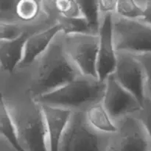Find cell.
Segmentation results:
<instances>
[{
	"instance_id": "obj_13",
	"label": "cell",
	"mask_w": 151,
	"mask_h": 151,
	"mask_svg": "<svg viewBox=\"0 0 151 151\" xmlns=\"http://www.w3.org/2000/svg\"><path fill=\"white\" fill-rule=\"evenodd\" d=\"M60 31H62L61 27L58 22L54 26L31 35L27 41L22 60L16 69L24 67L32 63L47 50Z\"/></svg>"
},
{
	"instance_id": "obj_17",
	"label": "cell",
	"mask_w": 151,
	"mask_h": 151,
	"mask_svg": "<svg viewBox=\"0 0 151 151\" xmlns=\"http://www.w3.org/2000/svg\"><path fill=\"white\" fill-rule=\"evenodd\" d=\"M83 17L88 22L94 33L98 35L100 27V16L98 0H77Z\"/></svg>"
},
{
	"instance_id": "obj_20",
	"label": "cell",
	"mask_w": 151,
	"mask_h": 151,
	"mask_svg": "<svg viewBox=\"0 0 151 151\" xmlns=\"http://www.w3.org/2000/svg\"><path fill=\"white\" fill-rule=\"evenodd\" d=\"M19 0H0V23L17 22L16 5Z\"/></svg>"
},
{
	"instance_id": "obj_18",
	"label": "cell",
	"mask_w": 151,
	"mask_h": 151,
	"mask_svg": "<svg viewBox=\"0 0 151 151\" xmlns=\"http://www.w3.org/2000/svg\"><path fill=\"white\" fill-rule=\"evenodd\" d=\"M142 0H118L115 14L128 19L141 20L143 16Z\"/></svg>"
},
{
	"instance_id": "obj_14",
	"label": "cell",
	"mask_w": 151,
	"mask_h": 151,
	"mask_svg": "<svg viewBox=\"0 0 151 151\" xmlns=\"http://www.w3.org/2000/svg\"><path fill=\"white\" fill-rule=\"evenodd\" d=\"M90 125L100 132L111 134L116 131V125L103 106V101L93 105L85 112Z\"/></svg>"
},
{
	"instance_id": "obj_22",
	"label": "cell",
	"mask_w": 151,
	"mask_h": 151,
	"mask_svg": "<svg viewBox=\"0 0 151 151\" xmlns=\"http://www.w3.org/2000/svg\"><path fill=\"white\" fill-rule=\"evenodd\" d=\"M144 127L151 140V98L145 96L142 104V109L135 114Z\"/></svg>"
},
{
	"instance_id": "obj_8",
	"label": "cell",
	"mask_w": 151,
	"mask_h": 151,
	"mask_svg": "<svg viewBox=\"0 0 151 151\" xmlns=\"http://www.w3.org/2000/svg\"><path fill=\"white\" fill-rule=\"evenodd\" d=\"M116 69L112 74L115 80L137 97L141 105L145 98V78L142 65L137 57L126 52H116Z\"/></svg>"
},
{
	"instance_id": "obj_7",
	"label": "cell",
	"mask_w": 151,
	"mask_h": 151,
	"mask_svg": "<svg viewBox=\"0 0 151 151\" xmlns=\"http://www.w3.org/2000/svg\"><path fill=\"white\" fill-rule=\"evenodd\" d=\"M116 131L110 135L107 151H151V140L136 115L116 122Z\"/></svg>"
},
{
	"instance_id": "obj_1",
	"label": "cell",
	"mask_w": 151,
	"mask_h": 151,
	"mask_svg": "<svg viewBox=\"0 0 151 151\" xmlns=\"http://www.w3.org/2000/svg\"><path fill=\"white\" fill-rule=\"evenodd\" d=\"M0 91L24 151H50L42 105L12 74L0 72Z\"/></svg>"
},
{
	"instance_id": "obj_9",
	"label": "cell",
	"mask_w": 151,
	"mask_h": 151,
	"mask_svg": "<svg viewBox=\"0 0 151 151\" xmlns=\"http://www.w3.org/2000/svg\"><path fill=\"white\" fill-rule=\"evenodd\" d=\"M103 103L115 123L125 116L137 114L142 109L137 97L122 87L112 75L106 81Z\"/></svg>"
},
{
	"instance_id": "obj_23",
	"label": "cell",
	"mask_w": 151,
	"mask_h": 151,
	"mask_svg": "<svg viewBox=\"0 0 151 151\" xmlns=\"http://www.w3.org/2000/svg\"><path fill=\"white\" fill-rule=\"evenodd\" d=\"M144 69L145 78V94L151 98V54L136 55Z\"/></svg>"
},
{
	"instance_id": "obj_16",
	"label": "cell",
	"mask_w": 151,
	"mask_h": 151,
	"mask_svg": "<svg viewBox=\"0 0 151 151\" xmlns=\"http://www.w3.org/2000/svg\"><path fill=\"white\" fill-rule=\"evenodd\" d=\"M58 22L60 25L62 32L65 35H73V34H93L94 33L92 28L83 17L67 19L58 16Z\"/></svg>"
},
{
	"instance_id": "obj_21",
	"label": "cell",
	"mask_w": 151,
	"mask_h": 151,
	"mask_svg": "<svg viewBox=\"0 0 151 151\" xmlns=\"http://www.w3.org/2000/svg\"><path fill=\"white\" fill-rule=\"evenodd\" d=\"M24 29L21 25L11 23H0V41H11L24 34Z\"/></svg>"
},
{
	"instance_id": "obj_19",
	"label": "cell",
	"mask_w": 151,
	"mask_h": 151,
	"mask_svg": "<svg viewBox=\"0 0 151 151\" xmlns=\"http://www.w3.org/2000/svg\"><path fill=\"white\" fill-rule=\"evenodd\" d=\"M54 5L59 16L62 17L73 19L83 16L77 0H54Z\"/></svg>"
},
{
	"instance_id": "obj_10",
	"label": "cell",
	"mask_w": 151,
	"mask_h": 151,
	"mask_svg": "<svg viewBox=\"0 0 151 151\" xmlns=\"http://www.w3.org/2000/svg\"><path fill=\"white\" fill-rule=\"evenodd\" d=\"M113 15L110 13L103 16L100 22L97 71L98 79L101 81H106L114 72L117 61L114 42Z\"/></svg>"
},
{
	"instance_id": "obj_6",
	"label": "cell",
	"mask_w": 151,
	"mask_h": 151,
	"mask_svg": "<svg viewBox=\"0 0 151 151\" xmlns=\"http://www.w3.org/2000/svg\"><path fill=\"white\" fill-rule=\"evenodd\" d=\"M99 42V35L64 34L66 52L83 76L98 79L97 66Z\"/></svg>"
},
{
	"instance_id": "obj_4",
	"label": "cell",
	"mask_w": 151,
	"mask_h": 151,
	"mask_svg": "<svg viewBox=\"0 0 151 151\" xmlns=\"http://www.w3.org/2000/svg\"><path fill=\"white\" fill-rule=\"evenodd\" d=\"M110 135L93 128L85 112H72L58 151H107Z\"/></svg>"
},
{
	"instance_id": "obj_3",
	"label": "cell",
	"mask_w": 151,
	"mask_h": 151,
	"mask_svg": "<svg viewBox=\"0 0 151 151\" xmlns=\"http://www.w3.org/2000/svg\"><path fill=\"white\" fill-rule=\"evenodd\" d=\"M105 91L106 81L82 75L37 100L41 105L72 112H86L93 105L103 101Z\"/></svg>"
},
{
	"instance_id": "obj_15",
	"label": "cell",
	"mask_w": 151,
	"mask_h": 151,
	"mask_svg": "<svg viewBox=\"0 0 151 151\" xmlns=\"http://www.w3.org/2000/svg\"><path fill=\"white\" fill-rule=\"evenodd\" d=\"M0 137L18 151H24L19 143L16 128L5 105L0 100Z\"/></svg>"
},
{
	"instance_id": "obj_12",
	"label": "cell",
	"mask_w": 151,
	"mask_h": 151,
	"mask_svg": "<svg viewBox=\"0 0 151 151\" xmlns=\"http://www.w3.org/2000/svg\"><path fill=\"white\" fill-rule=\"evenodd\" d=\"M31 32H24L11 41H0V72L13 74L20 64L24 52L27 41Z\"/></svg>"
},
{
	"instance_id": "obj_11",
	"label": "cell",
	"mask_w": 151,
	"mask_h": 151,
	"mask_svg": "<svg viewBox=\"0 0 151 151\" xmlns=\"http://www.w3.org/2000/svg\"><path fill=\"white\" fill-rule=\"evenodd\" d=\"M47 123L50 151H58L59 145L72 111L42 105Z\"/></svg>"
},
{
	"instance_id": "obj_24",
	"label": "cell",
	"mask_w": 151,
	"mask_h": 151,
	"mask_svg": "<svg viewBox=\"0 0 151 151\" xmlns=\"http://www.w3.org/2000/svg\"><path fill=\"white\" fill-rule=\"evenodd\" d=\"M118 0H98L100 16L106 14H114L116 11Z\"/></svg>"
},
{
	"instance_id": "obj_25",
	"label": "cell",
	"mask_w": 151,
	"mask_h": 151,
	"mask_svg": "<svg viewBox=\"0 0 151 151\" xmlns=\"http://www.w3.org/2000/svg\"><path fill=\"white\" fill-rule=\"evenodd\" d=\"M143 5V16L140 21L151 27V0H142Z\"/></svg>"
},
{
	"instance_id": "obj_2",
	"label": "cell",
	"mask_w": 151,
	"mask_h": 151,
	"mask_svg": "<svg viewBox=\"0 0 151 151\" xmlns=\"http://www.w3.org/2000/svg\"><path fill=\"white\" fill-rule=\"evenodd\" d=\"M12 75L37 100L83 75L68 55L60 31L42 54Z\"/></svg>"
},
{
	"instance_id": "obj_5",
	"label": "cell",
	"mask_w": 151,
	"mask_h": 151,
	"mask_svg": "<svg viewBox=\"0 0 151 151\" xmlns=\"http://www.w3.org/2000/svg\"><path fill=\"white\" fill-rule=\"evenodd\" d=\"M113 35L116 52L151 54V27L142 21L125 19L114 13Z\"/></svg>"
},
{
	"instance_id": "obj_26",
	"label": "cell",
	"mask_w": 151,
	"mask_h": 151,
	"mask_svg": "<svg viewBox=\"0 0 151 151\" xmlns=\"http://www.w3.org/2000/svg\"><path fill=\"white\" fill-rule=\"evenodd\" d=\"M0 143H1V151H18L12 145H10L4 138L0 137Z\"/></svg>"
}]
</instances>
